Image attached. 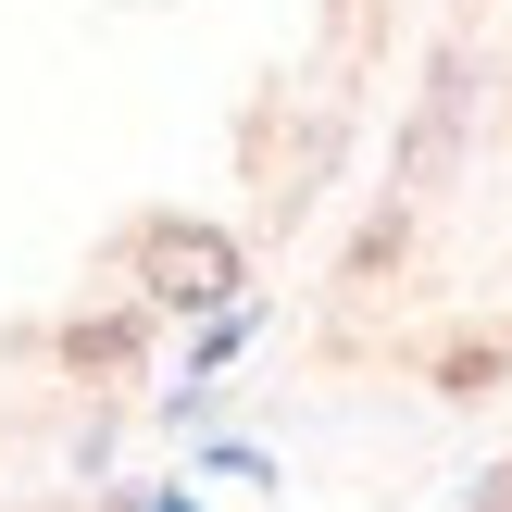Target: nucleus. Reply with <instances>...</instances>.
<instances>
[{
  "instance_id": "nucleus-1",
  "label": "nucleus",
  "mask_w": 512,
  "mask_h": 512,
  "mask_svg": "<svg viewBox=\"0 0 512 512\" xmlns=\"http://www.w3.org/2000/svg\"><path fill=\"white\" fill-rule=\"evenodd\" d=\"M138 275H150V300H175V313H213V300H238V238H225V225H150Z\"/></svg>"
}]
</instances>
